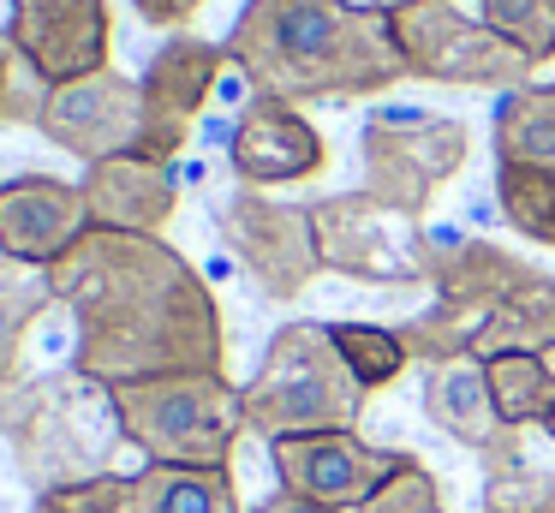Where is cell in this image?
Returning <instances> with one entry per match:
<instances>
[{"instance_id": "obj_16", "label": "cell", "mask_w": 555, "mask_h": 513, "mask_svg": "<svg viewBox=\"0 0 555 513\" xmlns=\"http://www.w3.org/2000/svg\"><path fill=\"white\" fill-rule=\"evenodd\" d=\"M90 233L85 185L54 174H18L0 185V257L25 269H54Z\"/></svg>"}, {"instance_id": "obj_22", "label": "cell", "mask_w": 555, "mask_h": 513, "mask_svg": "<svg viewBox=\"0 0 555 513\" xmlns=\"http://www.w3.org/2000/svg\"><path fill=\"white\" fill-rule=\"evenodd\" d=\"M495 209L519 239L555 251V167L495 162Z\"/></svg>"}, {"instance_id": "obj_13", "label": "cell", "mask_w": 555, "mask_h": 513, "mask_svg": "<svg viewBox=\"0 0 555 513\" xmlns=\"http://www.w3.org/2000/svg\"><path fill=\"white\" fill-rule=\"evenodd\" d=\"M424 418L448 441H460L483 465V477L526 472V429H514L502 418L483 358L460 352V358H442V364H424Z\"/></svg>"}, {"instance_id": "obj_17", "label": "cell", "mask_w": 555, "mask_h": 513, "mask_svg": "<svg viewBox=\"0 0 555 513\" xmlns=\"http://www.w3.org/2000/svg\"><path fill=\"white\" fill-rule=\"evenodd\" d=\"M7 30L49 84H73L108 66L114 12L108 0H13Z\"/></svg>"}, {"instance_id": "obj_27", "label": "cell", "mask_w": 555, "mask_h": 513, "mask_svg": "<svg viewBox=\"0 0 555 513\" xmlns=\"http://www.w3.org/2000/svg\"><path fill=\"white\" fill-rule=\"evenodd\" d=\"M359 513H448L442 501V484H436V472L412 453V465L395 477V484L383 489V496H371Z\"/></svg>"}, {"instance_id": "obj_31", "label": "cell", "mask_w": 555, "mask_h": 513, "mask_svg": "<svg viewBox=\"0 0 555 513\" xmlns=\"http://www.w3.org/2000/svg\"><path fill=\"white\" fill-rule=\"evenodd\" d=\"M531 513H555V489H550V496H543V501H538V508H531Z\"/></svg>"}, {"instance_id": "obj_25", "label": "cell", "mask_w": 555, "mask_h": 513, "mask_svg": "<svg viewBox=\"0 0 555 513\" xmlns=\"http://www.w3.org/2000/svg\"><path fill=\"white\" fill-rule=\"evenodd\" d=\"M478 18L502 30L531 66L555 60V0H478Z\"/></svg>"}, {"instance_id": "obj_20", "label": "cell", "mask_w": 555, "mask_h": 513, "mask_svg": "<svg viewBox=\"0 0 555 513\" xmlns=\"http://www.w3.org/2000/svg\"><path fill=\"white\" fill-rule=\"evenodd\" d=\"M495 162L555 167V84L507 90L495 107Z\"/></svg>"}, {"instance_id": "obj_15", "label": "cell", "mask_w": 555, "mask_h": 513, "mask_svg": "<svg viewBox=\"0 0 555 513\" xmlns=\"http://www.w3.org/2000/svg\"><path fill=\"white\" fill-rule=\"evenodd\" d=\"M228 167L240 185H299V179H317L328 167V143L311 119L293 102H275V95H257L251 107L233 114L228 131Z\"/></svg>"}, {"instance_id": "obj_1", "label": "cell", "mask_w": 555, "mask_h": 513, "mask_svg": "<svg viewBox=\"0 0 555 513\" xmlns=\"http://www.w3.org/2000/svg\"><path fill=\"white\" fill-rule=\"evenodd\" d=\"M42 274L73 317V370L85 376L120 388L173 370H228L221 305L168 239L90 227Z\"/></svg>"}, {"instance_id": "obj_19", "label": "cell", "mask_w": 555, "mask_h": 513, "mask_svg": "<svg viewBox=\"0 0 555 513\" xmlns=\"http://www.w3.org/2000/svg\"><path fill=\"white\" fill-rule=\"evenodd\" d=\"M502 352H538V358L555 352V274H531L526 286H514V293L478 322L472 358L490 364V358H502Z\"/></svg>"}, {"instance_id": "obj_9", "label": "cell", "mask_w": 555, "mask_h": 513, "mask_svg": "<svg viewBox=\"0 0 555 513\" xmlns=\"http://www.w3.org/2000/svg\"><path fill=\"white\" fill-rule=\"evenodd\" d=\"M216 233L233 251V262L251 274V286L275 305H293L323 274L311 203H281L257 185H233L228 197H216Z\"/></svg>"}, {"instance_id": "obj_29", "label": "cell", "mask_w": 555, "mask_h": 513, "mask_svg": "<svg viewBox=\"0 0 555 513\" xmlns=\"http://www.w3.org/2000/svg\"><path fill=\"white\" fill-rule=\"evenodd\" d=\"M251 513H335V508H317V501H299V496H287V489H281V496L257 501Z\"/></svg>"}, {"instance_id": "obj_33", "label": "cell", "mask_w": 555, "mask_h": 513, "mask_svg": "<svg viewBox=\"0 0 555 513\" xmlns=\"http://www.w3.org/2000/svg\"><path fill=\"white\" fill-rule=\"evenodd\" d=\"M483 513H490V508H483Z\"/></svg>"}, {"instance_id": "obj_11", "label": "cell", "mask_w": 555, "mask_h": 513, "mask_svg": "<svg viewBox=\"0 0 555 513\" xmlns=\"http://www.w3.org/2000/svg\"><path fill=\"white\" fill-rule=\"evenodd\" d=\"M221 72H228V48L221 42H204L192 30L168 36L150 54L144 78H138V90H144V138H138V155H150L162 167L180 162L185 143H192L197 114L216 102Z\"/></svg>"}, {"instance_id": "obj_14", "label": "cell", "mask_w": 555, "mask_h": 513, "mask_svg": "<svg viewBox=\"0 0 555 513\" xmlns=\"http://www.w3.org/2000/svg\"><path fill=\"white\" fill-rule=\"evenodd\" d=\"M37 513H245L233 472H197V465H138L108 472L73 489L37 496Z\"/></svg>"}, {"instance_id": "obj_10", "label": "cell", "mask_w": 555, "mask_h": 513, "mask_svg": "<svg viewBox=\"0 0 555 513\" xmlns=\"http://www.w3.org/2000/svg\"><path fill=\"white\" fill-rule=\"evenodd\" d=\"M269 460L287 496L317 501L335 513H359L371 496H383L412 465L406 448H376L359 429H323V436H287L269 441Z\"/></svg>"}, {"instance_id": "obj_23", "label": "cell", "mask_w": 555, "mask_h": 513, "mask_svg": "<svg viewBox=\"0 0 555 513\" xmlns=\"http://www.w3.org/2000/svg\"><path fill=\"white\" fill-rule=\"evenodd\" d=\"M328 341H335V352L347 358L352 382H359L364 394L388 388V382H400L418 358H412L406 334L400 329H383V322H328Z\"/></svg>"}, {"instance_id": "obj_5", "label": "cell", "mask_w": 555, "mask_h": 513, "mask_svg": "<svg viewBox=\"0 0 555 513\" xmlns=\"http://www.w3.org/2000/svg\"><path fill=\"white\" fill-rule=\"evenodd\" d=\"M240 394L245 429L263 441L359 429V412L371 400L328 341V322H281L263 346V364L251 370V382H240Z\"/></svg>"}, {"instance_id": "obj_8", "label": "cell", "mask_w": 555, "mask_h": 513, "mask_svg": "<svg viewBox=\"0 0 555 513\" xmlns=\"http://www.w3.org/2000/svg\"><path fill=\"white\" fill-rule=\"evenodd\" d=\"M311 227L328 274L371 281V286H430V227L418 215L388 209L364 185L317 197Z\"/></svg>"}, {"instance_id": "obj_30", "label": "cell", "mask_w": 555, "mask_h": 513, "mask_svg": "<svg viewBox=\"0 0 555 513\" xmlns=\"http://www.w3.org/2000/svg\"><path fill=\"white\" fill-rule=\"evenodd\" d=\"M364 7H383V12H395V7H412V0H364Z\"/></svg>"}, {"instance_id": "obj_26", "label": "cell", "mask_w": 555, "mask_h": 513, "mask_svg": "<svg viewBox=\"0 0 555 513\" xmlns=\"http://www.w3.org/2000/svg\"><path fill=\"white\" fill-rule=\"evenodd\" d=\"M49 102V78L25 60L13 30H0V126H37Z\"/></svg>"}, {"instance_id": "obj_32", "label": "cell", "mask_w": 555, "mask_h": 513, "mask_svg": "<svg viewBox=\"0 0 555 513\" xmlns=\"http://www.w3.org/2000/svg\"><path fill=\"white\" fill-rule=\"evenodd\" d=\"M543 429H550V436H555V418H550V424H543Z\"/></svg>"}, {"instance_id": "obj_21", "label": "cell", "mask_w": 555, "mask_h": 513, "mask_svg": "<svg viewBox=\"0 0 555 513\" xmlns=\"http://www.w3.org/2000/svg\"><path fill=\"white\" fill-rule=\"evenodd\" d=\"M49 305H54L49 274L0 257V388H13V382H18L25 341H30V329L42 322V310H49Z\"/></svg>"}, {"instance_id": "obj_12", "label": "cell", "mask_w": 555, "mask_h": 513, "mask_svg": "<svg viewBox=\"0 0 555 513\" xmlns=\"http://www.w3.org/2000/svg\"><path fill=\"white\" fill-rule=\"evenodd\" d=\"M37 131L54 150L78 155L85 167L114 162V155H138V138H144V90H138V78H126L114 66L90 72V78H73V84H49Z\"/></svg>"}, {"instance_id": "obj_18", "label": "cell", "mask_w": 555, "mask_h": 513, "mask_svg": "<svg viewBox=\"0 0 555 513\" xmlns=\"http://www.w3.org/2000/svg\"><path fill=\"white\" fill-rule=\"evenodd\" d=\"M85 203H90V227L108 233H156L173 221L180 209V174L150 155H114V162L85 167Z\"/></svg>"}, {"instance_id": "obj_6", "label": "cell", "mask_w": 555, "mask_h": 513, "mask_svg": "<svg viewBox=\"0 0 555 513\" xmlns=\"http://www.w3.org/2000/svg\"><path fill=\"white\" fill-rule=\"evenodd\" d=\"M395 48L406 60V78L424 84H460V90H526L531 60L507 42L502 30H490L483 18L460 12V0H412V7L388 12Z\"/></svg>"}, {"instance_id": "obj_4", "label": "cell", "mask_w": 555, "mask_h": 513, "mask_svg": "<svg viewBox=\"0 0 555 513\" xmlns=\"http://www.w3.org/2000/svg\"><path fill=\"white\" fill-rule=\"evenodd\" d=\"M126 448L150 465H197V472H233L245 436V394L228 370H173L114 388Z\"/></svg>"}, {"instance_id": "obj_24", "label": "cell", "mask_w": 555, "mask_h": 513, "mask_svg": "<svg viewBox=\"0 0 555 513\" xmlns=\"http://www.w3.org/2000/svg\"><path fill=\"white\" fill-rule=\"evenodd\" d=\"M483 370H490V394H495V406H502V418L514 429L550 424V418H555V364H550V358L502 352V358H490Z\"/></svg>"}, {"instance_id": "obj_28", "label": "cell", "mask_w": 555, "mask_h": 513, "mask_svg": "<svg viewBox=\"0 0 555 513\" xmlns=\"http://www.w3.org/2000/svg\"><path fill=\"white\" fill-rule=\"evenodd\" d=\"M132 7H138V18H144L150 30H185L204 0H132Z\"/></svg>"}, {"instance_id": "obj_2", "label": "cell", "mask_w": 555, "mask_h": 513, "mask_svg": "<svg viewBox=\"0 0 555 513\" xmlns=\"http://www.w3.org/2000/svg\"><path fill=\"white\" fill-rule=\"evenodd\" d=\"M228 60L275 102H352L406 78L383 7L364 0H245L228 30Z\"/></svg>"}, {"instance_id": "obj_3", "label": "cell", "mask_w": 555, "mask_h": 513, "mask_svg": "<svg viewBox=\"0 0 555 513\" xmlns=\"http://www.w3.org/2000/svg\"><path fill=\"white\" fill-rule=\"evenodd\" d=\"M0 441L13 448V465L37 496L73 489L90 477L120 472V406L114 388L85 370H49V376H18L0 388Z\"/></svg>"}, {"instance_id": "obj_7", "label": "cell", "mask_w": 555, "mask_h": 513, "mask_svg": "<svg viewBox=\"0 0 555 513\" xmlns=\"http://www.w3.org/2000/svg\"><path fill=\"white\" fill-rule=\"evenodd\" d=\"M359 155H364V191L383 197L388 209L424 221L430 197L466 167L472 131L466 119L430 114V107H383V114L364 119Z\"/></svg>"}]
</instances>
